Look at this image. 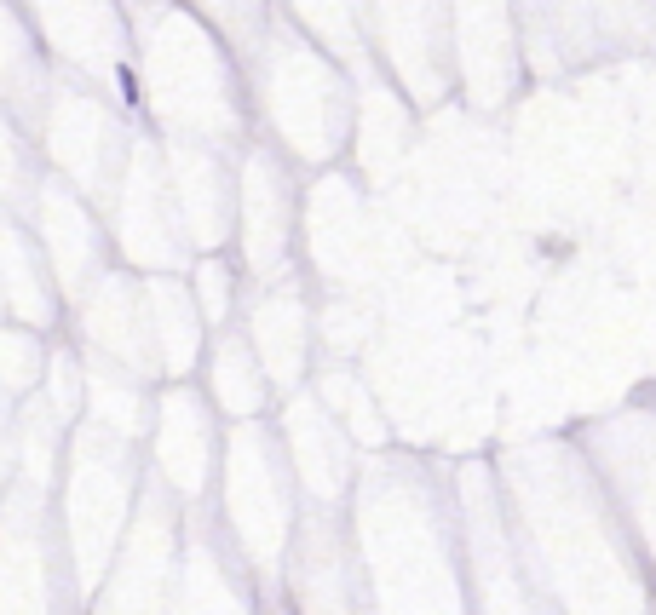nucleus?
<instances>
[{
	"label": "nucleus",
	"instance_id": "nucleus-1",
	"mask_svg": "<svg viewBox=\"0 0 656 615\" xmlns=\"http://www.w3.org/2000/svg\"><path fill=\"white\" fill-rule=\"evenodd\" d=\"M121 92H127L121 104H139V75H133V69H121Z\"/></svg>",
	"mask_w": 656,
	"mask_h": 615
}]
</instances>
